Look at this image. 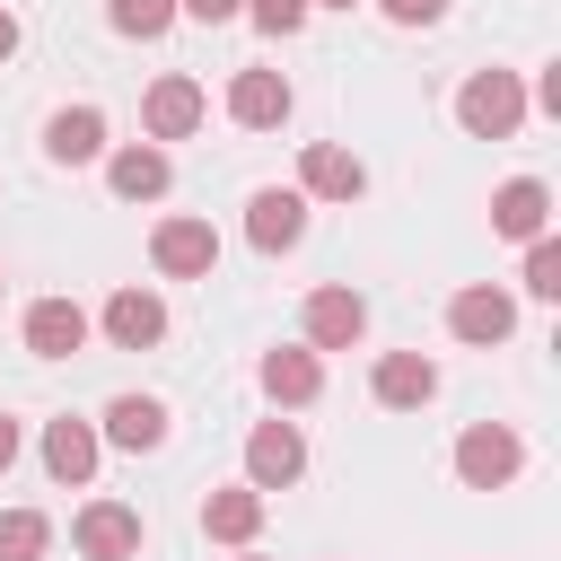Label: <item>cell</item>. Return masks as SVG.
<instances>
[{"label":"cell","instance_id":"cell-1","mask_svg":"<svg viewBox=\"0 0 561 561\" xmlns=\"http://www.w3.org/2000/svg\"><path fill=\"white\" fill-rule=\"evenodd\" d=\"M456 123H465L473 140H517V123H526V79H517V70H473V79L456 88Z\"/></svg>","mask_w":561,"mask_h":561},{"label":"cell","instance_id":"cell-2","mask_svg":"<svg viewBox=\"0 0 561 561\" xmlns=\"http://www.w3.org/2000/svg\"><path fill=\"white\" fill-rule=\"evenodd\" d=\"M526 473V438L508 430V421H473L465 438H456V482L465 491H508Z\"/></svg>","mask_w":561,"mask_h":561},{"label":"cell","instance_id":"cell-3","mask_svg":"<svg viewBox=\"0 0 561 561\" xmlns=\"http://www.w3.org/2000/svg\"><path fill=\"white\" fill-rule=\"evenodd\" d=\"M149 263H158L167 280H210V272H219V228L175 210V219H158V228H149Z\"/></svg>","mask_w":561,"mask_h":561},{"label":"cell","instance_id":"cell-4","mask_svg":"<svg viewBox=\"0 0 561 561\" xmlns=\"http://www.w3.org/2000/svg\"><path fill=\"white\" fill-rule=\"evenodd\" d=\"M298 324H307V351H351V342L368 333V298H359L351 280H324V289H307Z\"/></svg>","mask_w":561,"mask_h":561},{"label":"cell","instance_id":"cell-5","mask_svg":"<svg viewBox=\"0 0 561 561\" xmlns=\"http://www.w3.org/2000/svg\"><path fill=\"white\" fill-rule=\"evenodd\" d=\"M447 333H456V342H473V351H500V342L517 333V298H508V289H491V280H465V289L447 298Z\"/></svg>","mask_w":561,"mask_h":561},{"label":"cell","instance_id":"cell-6","mask_svg":"<svg viewBox=\"0 0 561 561\" xmlns=\"http://www.w3.org/2000/svg\"><path fill=\"white\" fill-rule=\"evenodd\" d=\"M298 473H307L298 421H254V430H245V491H289Z\"/></svg>","mask_w":561,"mask_h":561},{"label":"cell","instance_id":"cell-7","mask_svg":"<svg viewBox=\"0 0 561 561\" xmlns=\"http://www.w3.org/2000/svg\"><path fill=\"white\" fill-rule=\"evenodd\" d=\"M202 114H210V96H202V79H184V70L149 79V96H140V131H149V140H193Z\"/></svg>","mask_w":561,"mask_h":561},{"label":"cell","instance_id":"cell-8","mask_svg":"<svg viewBox=\"0 0 561 561\" xmlns=\"http://www.w3.org/2000/svg\"><path fill=\"white\" fill-rule=\"evenodd\" d=\"M70 543H79V561H140V508L88 500V508L70 517Z\"/></svg>","mask_w":561,"mask_h":561},{"label":"cell","instance_id":"cell-9","mask_svg":"<svg viewBox=\"0 0 561 561\" xmlns=\"http://www.w3.org/2000/svg\"><path fill=\"white\" fill-rule=\"evenodd\" d=\"M96 324H105V342H114V351H158V342H167V298H158V289H140V280H123V289L105 298V316H96Z\"/></svg>","mask_w":561,"mask_h":561},{"label":"cell","instance_id":"cell-10","mask_svg":"<svg viewBox=\"0 0 561 561\" xmlns=\"http://www.w3.org/2000/svg\"><path fill=\"white\" fill-rule=\"evenodd\" d=\"M96 456H105V438H96V421H79V412H61V421H44V473H53L61 491H88V482H96Z\"/></svg>","mask_w":561,"mask_h":561},{"label":"cell","instance_id":"cell-11","mask_svg":"<svg viewBox=\"0 0 561 561\" xmlns=\"http://www.w3.org/2000/svg\"><path fill=\"white\" fill-rule=\"evenodd\" d=\"M298 193H307V202H359V193H368V167H359L342 140H307V149H298Z\"/></svg>","mask_w":561,"mask_h":561},{"label":"cell","instance_id":"cell-12","mask_svg":"<svg viewBox=\"0 0 561 561\" xmlns=\"http://www.w3.org/2000/svg\"><path fill=\"white\" fill-rule=\"evenodd\" d=\"M289 105H298V96H289L280 70H237V79H228V123H237V131H280Z\"/></svg>","mask_w":561,"mask_h":561},{"label":"cell","instance_id":"cell-13","mask_svg":"<svg viewBox=\"0 0 561 561\" xmlns=\"http://www.w3.org/2000/svg\"><path fill=\"white\" fill-rule=\"evenodd\" d=\"M105 184H114V202H167L175 167L158 140H123V149H105Z\"/></svg>","mask_w":561,"mask_h":561},{"label":"cell","instance_id":"cell-14","mask_svg":"<svg viewBox=\"0 0 561 561\" xmlns=\"http://www.w3.org/2000/svg\"><path fill=\"white\" fill-rule=\"evenodd\" d=\"M543 228H552V184H543V175H508V184L491 193V237L535 245Z\"/></svg>","mask_w":561,"mask_h":561},{"label":"cell","instance_id":"cell-15","mask_svg":"<svg viewBox=\"0 0 561 561\" xmlns=\"http://www.w3.org/2000/svg\"><path fill=\"white\" fill-rule=\"evenodd\" d=\"M245 237H254V254H289V245L307 237V193H298V184H289V193L263 184V193L245 202Z\"/></svg>","mask_w":561,"mask_h":561},{"label":"cell","instance_id":"cell-16","mask_svg":"<svg viewBox=\"0 0 561 561\" xmlns=\"http://www.w3.org/2000/svg\"><path fill=\"white\" fill-rule=\"evenodd\" d=\"M368 394H377L386 412H421V403L438 394V359H421V351H377Z\"/></svg>","mask_w":561,"mask_h":561},{"label":"cell","instance_id":"cell-17","mask_svg":"<svg viewBox=\"0 0 561 561\" xmlns=\"http://www.w3.org/2000/svg\"><path fill=\"white\" fill-rule=\"evenodd\" d=\"M26 351L35 359H79L88 351V307L79 298H35L26 307Z\"/></svg>","mask_w":561,"mask_h":561},{"label":"cell","instance_id":"cell-18","mask_svg":"<svg viewBox=\"0 0 561 561\" xmlns=\"http://www.w3.org/2000/svg\"><path fill=\"white\" fill-rule=\"evenodd\" d=\"M254 377H263V394H272L280 412H307V403L324 394V359H316L307 342H289V351H263V368H254Z\"/></svg>","mask_w":561,"mask_h":561},{"label":"cell","instance_id":"cell-19","mask_svg":"<svg viewBox=\"0 0 561 561\" xmlns=\"http://www.w3.org/2000/svg\"><path fill=\"white\" fill-rule=\"evenodd\" d=\"M96 438L123 447V456H149V447H167V403L158 394H114L105 421H96Z\"/></svg>","mask_w":561,"mask_h":561},{"label":"cell","instance_id":"cell-20","mask_svg":"<svg viewBox=\"0 0 561 561\" xmlns=\"http://www.w3.org/2000/svg\"><path fill=\"white\" fill-rule=\"evenodd\" d=\"M105 149H114V140H105V114H96V105H61V114L44 123V158H53V167H96Z\"/></svg>","mask_w":561,"mask_h":561},{"label":"cell","instance_id":"cell-21","mask_svg":"<svg viewBox=\"0 0 561 561\" xmlns=\"http://www.w3.org/2000/svg\"><path fill=\"white\" fill-rule=\"evenodd\" d=\"M202 535H210V543H237V552H245V543L263 535V491H245V482L210 491V500H202Z\"/></svg>","mask_w":561,"mask_h":561},{"label":"cell","instance_id":"cell-22","mask_svg":"<svg viewBox=\"0 0 561 561\" xmlns=\"http://www.w3.org/2000/svg\"><path fill=\"white\" fill-rule=\"evenodd\" d=\"M53 552V517L44 508H0V561H44Z\"/></svg>","mask_w":561,"mask_h":561},{"label":"cell","instance_id":"cell-23","mask_svg":"<svg viewBox=\"0 0 561 561\" xmlns=\"http://www.w3.org/2000/svg\"><path fill=\"white\" fill-rule=\"evenodd\" d=\"M105 26L131 35V44H158L175 26V0H105Z\"/></svg>","mask_w":561,"mask_h":561},{"label":"cell","instance_id":"cell-24","mask_svg":"<svg viewBox=\"0 0 561 561\" xmlns=\"http://www.w3.org/2000/svg\"><path fill=\"white\" fill-rule=\"evenodd\" d=\"M526 289H535V298H561V237H552V228L526 245Z\"/></svg>","mask_w":561,"mask_h":561},{"label":"cell","instance_id":"cell-25","mask_svg":"<svg viewBox=\"0 0 561 561\" xmlns=\"http://www.w3.org/2000/svg\"><path fill=\"white\" fill-rule=\"evenodd\" d=\"M245 18H254L263 35H298V26H307V0H245Z\"/></svg>","mask_w":561,"mask_h":561},{"label":"cell","instance_id":"cell-26","mask_svg":"<svg viewBox=\"0 0 561 561\" xmlns=\"http://www.w3.org/2000/svg\"><path fill=\"white\" fill-rule=\"evenodd\" d=\"M175 18H193V26H228V18H245V0H175Z\"/></svg>","mask_w":561,"mask_h":561},{"label":"cell","instance_id":"cell-27","mask_svg":"<svg viewBox=\"0 0 561 561\" xmlns=\"http://www.w3.org/2000/svg\"><path fill=\"white\" fill-rule=\"evenodd\" d=\"M377 9H386L394 26H438V18H447V0H377Z\"/></svg>","mask_w":561,"mask_h":561},{"label":"cell","instance_id":"cell-28","mask_svg":"<svg viewBox=\"0 0 561 561\" xmlns=\"http://www.w3.org/2000/svg\"><path fill=\"white\" fill-rule=\"evenodd\" d=\"M18 447H26V430H18L9 412H0V482H9V465H18Z\"/></svg>","mask_w":561,"mask_h":561},{"label":"cell","instance_id":"cell-29","mask_svg":"<svg viewBox=\"0 0 561 561\" xmlns=\"http://www.w3.org/2000/svg\"><path fill=\"white\" fill-rule=\"evenodd\" d=\"M9 53H18V18L0 9V61H9Z\"/></svg>","mask_w":561,"mask_h":561},{"label":"cell","instance_id":"cell-30","mask_svg":"<svg viewBox=\"0 0 561 561\" xmlns=\"http://www.w3.org/2000/svg\"><path fill=\"white\" fill-rule=\"evenodd\" d=\"M307 9H359V0H307Z\"/></svg>","mask_w":561,"mask_h":561},{"label":"cell","instance_id":"cell-31","mask_svg":"<svg viewBox=\"0 0 561 561\" xmlns=\"http://www.w3.org/2000/svg\"><path fill=\"white\" fill-rule=\"evenodd\" d=\"M245 561H263V552H245Z\"/></svg>","mask_w":561,"mask_h":561},{"label":"cell","instance_id":"cell-32","mask_svg":"<svg viewBox=\"0 0 561 561\" xmlns=\"http://www.w3.org/2000/svg\"><path fill=\"white\" fill-rule=\"evenodd\" d=\"M0 289H9V272H0Z\"/></svg>","mask_w":561,"mask_h":561}]
</instances>
